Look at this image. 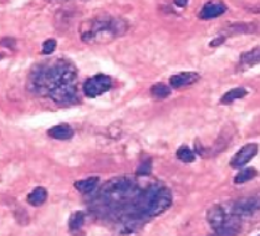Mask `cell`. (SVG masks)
Returning <instances> with one entry per match:
<instances>
[{
	"label": "cell",
	"instance_id": "obj_3",
	"mask_svg": "<svg viewBox=\"0 0 260 236\" xmlns=\"http://www.w3.org/2000/svg\"><path fill=\"white\" fill-rule=\"evenodd\" d=\"M111 77L104 74H99L85 81L84 86H82V91L88 98H95V97L101 96V94L111 90Z\"/></svg>",
	"mask_w": 260,
	"mask_h": 236
},
{
	"label": "cell",
	"instance_id": "obj_1",
	"mask_svg": "<svg viewBox=\"0 0 260 236\" xmlns=\"http://www.w3.org/2000/svg\"><path fill=\"white\" fill-rule=\"evenodd\" d=\"M76 69L70 61L52 60L32 69L27 87L57 104H70L76 96Z\"/></svg>",
	"mask_w": 260,
	"mask_h": 236
},
{
	"label": "cell",
	"instance_id": "obj_20",
	"mask_svg": "<svg viewBox=\"0 0 260 236\" xmlns=\"http://www.w3.org/2000/svg\"><path fill=\"white\" fill-rule=\"evenodd\" d=\"M224 40H225V36H220V38L215 39V40H213L211 43V46H217V45H220V44L224 43Z\"/></svg>",
	"mask_w": 260,
	"mask_h": 236
},
{
	"label": "cell",
	"instance_id": "obj_6",
	"mask_svg": "<svg viewBox=\"0 0 260 236\" xmlns=\"http://www.w3.org/2000/svg\"><path fill=\"white\" fill-rule=\"evenodd\" d=\"M259 152V146L256 143H248L243 146L231 160V166L234 169H240L247 165Z\"/></svg>",
	"mask_w": 260,
	"mask_h": 236
},
{
	"label": "cell",
	"instance_id": "obj_13",
	"mask_svg": "<svg viewBox=\"0 0 260 236\" xmlns=\"http://www.w3.org/2000/svg\"><path fill=\"white\" fill-rule=\"evenodd\" d=\"M48 199V191H46L45 188L38 187L35 188L31 193L27 195V203L32 207H40Z\"/></svg>",
	"mask_w": 260,
	"mask_h": 236
},
{
	"label": "cell",
	"instance_id": "obj_8",
	"mask_svg": "<svg viewBox=\"0 0 260 236\" xmlns=\"http://www.w3.org/2000/svg\"><path fill=\"white\" fill-rule=\"evenodd\" d=\"M201 80V75L194 71H184L173 75L170 77V85L173 88H183L187 86L194 85Z\"/></svg>",
	"mask_w": 260,
	"mask_h": 236
},
{
	"label": "cell",
	"instance_id": "obj_2",
	"mask_svg": "<svg viewBox=\"0 0 260 236\" xmlns=\"http://www.w3.org/2000/svg\"><path fill=\"white\" fill-rule=\"evenodd\" d=\"M128 30V23L122 18L101 14L82 21L80 38L87 45H101L112 43L123 36Z\"/></svg>",
	"mask_w": 260,
	"mask_h": 236
},
{
	"label": "cell",
	"instance_id": "obj_5",
	"mask_svg": "<svg viewBox=\"0 0 260 236\" xmlns=\"http://www.w3.org/2000/svg\"><path fill=\"white\" fill-rule=\"evenodd\" d=\"M207 221L211 225L212 229L217 232H223V230H226L229 226L228 215L220 205H213L211 209H208Z\"/></svg>",
	"mask_w": 260,
	"mask_h": 236
},
{
	"label": "cell",
	"instance_id": "obj_7",
	"mask_svg": "<svg viewBox=\"0 0 260 236\" xmlns=\"http://www.w3.org/2000/svg\"><path fill=\"white\" fill-rule=\"evenodd\" d=\"M226 10H228V7L223 0H208L202 7L198 16L202 20H209V19H215L223 15Z\"/></svg>",
	"mask_w": 260,
	"mask_h": 236
},
{
	"label": "cell",
	"instance_id": "obj_15",
	"mask_svg": "<svg viewBox=\"0 0 260 236\" xmlns=\"http://www.w3.org/2000/svg\"><path fill=\"white\" fill-rule=\"evenodd\" d=\"M256 176H258V172H256L255 168H244L240 169L238 172V174L234 177V183L236 184H243V183L250 182L251 179H254Z\"/></svg>",
	"mask_w": 260,
	"mask_h": 236
},
{
	"label": "cell",
	"instance_id": "obj_4",
	"mask_svg": "<svg viewBox=\"0 0 260 236\" xmlns=\"http://www.w3.org/2000/svg\"><path fill=\"white\" fill-rule=\"evenodd\" d=\"M172 204V193L170 189H157L147 201V214L151 216H157L168 209Z\"/></svg>",
	"mask_w": 260,
	"mask_h": 236
},
{
	"label": "cell",
	"instance_id": "obj_18",
	"mask_svg": "<svg viewBox=\"0 0 260 236\" xmlns=\"http://www.w3.org/2000/svg\"><path fill=\"white\" fill-rule=\"evenodd\" d=\"M151 93L156 99H165L166 97L171 94V90L165 83H156V85L152 86Z\"/></svg>",
	"mask_w": 260,
	"mask_h": 236
},
{
	"label": "cell",
	"instance_id": "obj_19",
	"mask_svg": "<svg viewBox=\"0 0 260 236\" xmlns=\"http://www.w3.org/2000/svg\"><path fill=\"white\" fill-rule=\"evenodd\" d=\"M56 40L55 39H48L46 41H44L43 44V54L44 55H50L52 54V52L55 51V49H56Z\"/></svg>",
	"mask_w": 260,
	"mask_h": 236
},
{
	"label": "cell",
	"instance_id": "obj_16",
	"mask_svg": "<svg viewBox=\"0 0 260 236\" xmlns=\"http://www.w3.org/2000/svg\"><path fill=\"white\" fill-rule=\"evenodd\" d=\"M85 224V214L82 212H75L69 219V229L71 231H79Z\"/></svg>",
	"mask_w": 260,
	"mask_h": 236
},
{
	"label": "cell",
	"instance_id": "obj_14",
	"mask_svg": "<svg viewBox=\"0 0 260 236\" xmlns=\"http://www.w3.org/2000/svg\"><path fill=\"white\" fill-rule=\"evenodd\" d=\"M99 178L98 177H90L86 178V179H82V180H77L75 182V188L82 194H88L93 190L99 184Z\"/></svg>",
	"mask_w": 260,
	"mask_h": 236
},
{
	"label": "cell",
	"instance_id": "obj_11",
	"mask_svg": "<svg viewBox=\"0 0 260 236\" xmlns=\"http://www.w3.org/2000/svg\"><path fill=\"white\" fill-rule=\"evenodd\" d=\"M49 137L56 141H69L74 137V129L69 124H59L48 130Z\"/></svg>",
	"mask_w": 260,
	"mask_h": 236
},
{
	"label": "cell",
	"instance_id": "obj_22",
	"mask_svg": "<svg viewBox=\"0 0 260 236\" xmlns=\"http://www.w3.org/2000/svg\"><path fill=\"white\" fill-rule=\"evenodd\" d=\"M66 2H68V0H66ZM81 2H87V0H81Z\"/></svg>",
	"mask_w": 260,
	"mask_h": 236
},
{
	"label": "cell",
	"instance_id": "obj_10",
	"mask_svg": "<svg viewBox=\"0 0 260 236\" xmlns=\"http://www.w3.org/2000/svg\"><path fill=\"white\" fill-rule=\"evenodd\" d=\"M256 65H260V46H255L248 51L243 52L239 59L238 70L247 71L248 69L254 68Z\"/></svg>",
	"mask_w": 260,
	"mask_h": 236
},
{
	"label": "cell",
	"instance_id": "obj_9",
	"mask_svg": "<svg viewBox=\"0 0 260 236\" xmlns=\"http://www.w3.org/2000/svg\"><path fill=\"white\" fill-rule=\"evenodd\" d=\"M260 209V199L248 198L242 199L234 205L233 213L238 216H250Z\"/></svg>",
	"mask_w": 260,
	"mask_h": 236
},
{
	"label": "cell",
	"instance_id": "obj_12",
	"mask_svg": "<svg viewBox=\"0 0 260 236\" xmlns=\"http://www.w3.org/2000/svg\"><path fill=\"white\" fill-rule=\"evenodd\" d=\"M248 94V91L243 87H237L232 88V90L226 91L225 93L223 94L222 98H220V104L222 105H231L233 102H236L237 99L244 98Z\"/></svg>",
	"mask_w": 260,
	"mask_h": 236
},
{
	"label": "cell",
	"instance_id": "obj_17",
	"mask_svg": "<svg viewBox=\"0 0 260 236\" xmlns=\"http://www.w3.org/2000/svg\"><path fill=\"white\" fill-rule=\"evenodd\" d=\"M177 158L183 163H193L196 160V153L187 146H182L177 151Z\"/></svg>",
	"mask_w": 260,
	"mask_h": 236
},
{
	"label": "cell",
	"instance_id": "obj_21",
	"mask_svg": "<svg viewBox=\"0 0 260 236\" xmlns=\"http://www.w3.org/2000/svg\"><path fill=\"white\" fill-rule=\"evenodd\" d=\"M173 2H174V4L179 8L186 7V5L188 4V0H173Z\"/></svg>",
	"mask_w": 260,
	"mask_h": 236
}]
</instances>
